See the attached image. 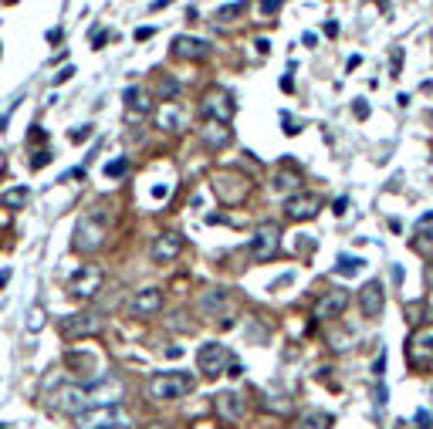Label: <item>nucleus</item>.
Returning <instances> with one entry per match:
<instances>
[{
  "instance_id": "6",
  "label": "nucleus",
  "mask_w": 433,
  "mask_h": 429,
  "mask_svg": "<svg viewBox=\"0 0 433 429\" xmlns=\"http://www.w3.org/2000/svg\"><path fill=\"white\" fill-rule=\"evenodd\" d=\"M102 280H105V271H102L98 264H85V267H78V271L72 274L68 291H72L75 298H95L98 287H102Z\"/></svg>"
},
{
  "instance_id": "1",
  "label": "nucleus",
  "mask_w": 433,
  "mask_h": 429,
  "mask_svg": "<svg viewBox=\"0 0 433 429\" xmlns=\"http://www.w3.org/2000/svg\"><path fill=\"white\" fill-rule=\"evenodd\" d=\"M197 389V379L190 372H159L149 379V395L156 402H176Z\"/></svg>"
},
{
  "instance_id": "32",
  "label": "nucleus",
  "mask_w": 433,
  "mask_h": 429,
  "mask_svg": "<svg viewBox=\"0 0 433 429\" xmlns=\"http://www.w3.org/2000/svg\"><path fill=\"white\" fill-rule=\"evenodd\" d=\"M257 3H261V14H264V17H268V14H275L277 7H281V0H257Z\"/></svg>"
},
{
  "instance_id": "29",
  "label": "nucleus",
  "mask_w": 433,
  "mask_h": 429,
  "mask_svg": "<svg viewBox=\"0 0 433 429\" xmlns=\"http://www.w3.org/2000/svg\"><path fill=\"white\" fill-rule=\"evenodd\" d=\"M125 169H129V159H112L109 166H105V176H125Z\"/></svg>"
},
{
  "instance_id": "13",
  "label": "nucleus",
  "mask_w": 433,
  "mask_h": 429,
  "mask_svg": "<svg viewBox=\"0 0 433 429\" xmlns=\"http://www.w3.org/2000/svg\"><path fill=\"white\" fill-rule=\"evenodd\" d=\"M359 308H362V314H366L369 321H376V318L383 314V308H386V291H383L379 280H369V284L359 291Z\"/></svg>"
},
{
  "instance_id": "36",
  "label": "nucleus",
  "mask_w": 433,
  "mask_h": 429,
  "mask_svg": "<svg viewBox=\"0 0 433 429\" xmlns=\"http://www.w3.org/2000/svg\"><path fill=\"white\" fill-rule=\"evenodd\" d=\"M146 38H153V28H139L136 31V41H146Z\"/></svg>"
},
{
  "instance_id": "2",
  "label": "nucleus",
  "mask_w": 433,
  "mask_h": 429,
  "mask_svg": "<svg viewBox=\"0 0 433 429\" xmlns=\"http://www.w3.org/2000/svg\"><path fill=\"white\" fill-rule=\"evenodd\" d=\"M105 234H109L105 213H102V210L85 213L78 223H75V240H72V247H75L78 254H92V250H98V247L105 243Z\"/></svg>"
},
{
  "instance_id": "17",
  "label": "nucleus",
  "mask_w": 433,
  "mask_h": 429,
  "mask_svg": "<svg viewBox=\"0 0 433 429\" xmlns=\"http://www.w3.org/2000/svg\"><path fill=\"white\" fill-rule=\"evenodd\" d=\"M173 54H176V58H190V61H200V58H207V54H210V41H203V38H187V34H180V38H173Z\"/></svg>"
},
{
  "instance_id": "27",
  "label": "nucleus",
  "mask_w": 433,
  "mask_h": 429,
  "mask_svg": "<svg viewBox=\"0 0 433 429\" xmlns=\"http://www.w3.org/2000/svg\"><path fill=\"white\" fill-rule=\"evenodd\" d=\"M176 95H180V81H176V78H162V81H159V98H162V102H173Z\"/></svg>"
},
{
  "instance_id": "20",
  "label": "nucleus",
  "mask_w": 433,
  "mask_h": 429,
  "mask_svg": "<svg viewBox=\"0 0 433 429\" xmlns=\"http://www.w3.org/2000/svg\"><path fill=\"white\" fill-rule=\"evenodd\" d=\"M328 426H332V416L325 409H305L295 419V429H328Z\"/></svg>"
},
{
  "instance_id": "34",
  "label": "nucleus",
  "mask_w": 433,
  "mask_h": 429,
  "mask_svg": "<svg viewBox=\"0 0 433 429\" xmlns=\"http://www.w3.org/2000/svg\"><path fill=\"white\" fill-rule=\"evenodd\" d=\"M355 118H369V105H366V98H355Z\"/></svg>"
},
{
  "instance_id": "46",
  "label": "nucleus",
  "mask_w": 433,
  "mask_h": 429,
  "mask_svg": "<svg viewBox=\"0 0 433 429\" xmlns=\"http://www.w3.org/2000/svg\"><path fill=\"white\" fill-rule=\"evenodd\" d=\"M427 118H430V125H433V112H430V116H427Z\"/></svg>"
},
{
  "instance_id": "10",
  "label": "nucleus",
  "mask_w": 433,
  "mask_h": 429,
  "mask_svg": "<svg viewBox=\"0 0 433 429\" xmlns=\"http://www.w3.org/2000/svg\"><path fill=\"white\" fill-rule=\"evenodd\" d=\"M213 193L220 196L224 203H240L247 196V179L237 173H217L213 176Z\"/></svg>"
},
{
  "instance_id": "23",
  "label": "nucleus",
  "mask_w": 433,
  "mask_h": 429,
  "mask_svg": "<svg viewBox=\"0 0 433 429\" xmlns=\"http://www.w3.org/2000/svg\"><path fill=\"white\" fill-rule=\"evenodd\" d=\"M224 305H227V294H224L220 287H213V291H207V294H203V301H200V308H203V311H207V314L220 311Z\"/></svg>"
},
{
  "instance_id": "35",
  "label": "nucleus",
  "mask_w": 433,
  "mask_h": 429,
  "mask_svg": "<svg viewBox=\"0 0 433 429\" xmlns=\"http://www.w3.org/2000/svg\"><path fill=\"white\" fill-rule=\"evenodd\" d=\"M88 135H92V125H81V129L75 132V135H72V139H75V142H85Z\"/></svg>"
},
{
  "instance_id": "3",
  "label": "nucleus",
  "mask_w": 433,
  "mask_h": 429,
  "mask_svg": "<svg viewBox=\"0 0 433 429\" xmlns=\"http://www.w3.org/2000/svg\"><path fill=\"white\" fill-rule=\"evenodd\" d=\"M78 429H125V412L122 406H95L75 416Z\"/></svg>"
},
{
  "instance_id": "38",
  "label": "nucleus",
  "mask_w": 433,
  "mask_h": 429,
  "mask_svg": "<svg viewBox=\"0 0 433 429\" xmlns=\"http://www.w3.org/2000/svg\"><path fill=\"white\" fill-rule=\"evenodd\" d=\"M399 68H403V54L396 51V54H393V75H399Z\"/></svg>"
},
{
  "instance_id": "26",
  "label": "nucleus",
  "mask_w": 433,
  "mask_h": 429,
  "mask_svg": "<svg viewBox=\"0 0 433 429\" xmlns=\"http://www.w3.org/2000/svg\"><path fill=\"white\" fill-rule=\"evenodd\" d=\"M413 250H416V254H423V257H433V234L427 230V227L413 236Z\"/></svg>"
},
{
  "instance_id": "25",
  "label": "nucleus",
  "mask_w": 433,
  "mask_h": 429,
  "mask_svg": "<svg viewBox=\"0 0 433 429\" xmlns=\"http://www.w3.org/2000/svg\"><path fill=\"white\" fill-rule=\"evenodd\" d=\"M28 190H24V186H17V190H7V193L0 196V203H3V206H10V210H21V206H24V203H28Z\"/></svg>"
},
{
  "instance_id": "11",
  "label": "nucleus",
  "mask_w": 433,
  "mask_h": 429,
  "mask_svg": "<svg viewBox=\"0 0 433 429\" xmlns=\"http://www.w3.org/2000/svg\"><path fill=\"white\" fill-rule=\"evenodd\" d=\"M346 308H349V291H342V287H332V291H325V294L318 298L315 318H318V321H332V318H339Z\"/></svg>"
},
{
  "instance_id": "39",
  "label": "nucleus",
  "mask_w": 433,
  "mask_h": 429,
  "mask_svg": "<svg viewBox=\"0 0 433 429\" xmlns=\"http://www.w3.org/2000/svg\"><path fill=\"white\" fill-rule=\"evenodd\" d=\"M10 274H14V271H10V267H3V271H0V287H7V280H10Z\"/></svg>"
},
{
  "instance_id": "16",
  "label": "nucleus",
  "mask_w": 433,
  "mask_h": 429,
  "mask_svg": "<svg viewBox=\"0 0 433 429\" xmlns=\"http://www.w3.org/2000/svg\"><path fill=\"white\" fill-rule=\"evenodd\" d=\"M213 409H217V416H220L224 423H240V419H244V399H240L237 392L213 395Z\"/></svg>"
},
{
  "instance_id": "12",
  "label": "nucleus",
  "mask_w": 433,
  "mask_h": 429,
  "mask_svg": "<svg viewBox=\"0 0 433 429\" xmlns=\"http://www.w3.org/2000/svg\"><path fill=\"white\" fill-rule=\"evenodd\" d=\"M162 311V291L159 287H142L136 291V298L129 301V314L132 318H153Z\"/></svg>"
},
{
  "instance_id": "14",
  "label": "nucleus",
  "mask_w": 433,
  "mask_h": 429,
  "mask_svg": "<svg viewBox=\"0 0 433 429\" xmlns=\"http://www.w3.org/2000/svg\"><path fill=\"white\" fill-rule=\"evenodd\" d=\"M58 409L68 412V416H78L85 409H92V399H88V386H65L58 392Z\"/></svg>"
},
{
  "instance_id": "42",
  "label": "nucleus",
  "mask_w": 433,
  "mask_h": 429,
  "mask_svg": "<svg viewBox=\"0 0 433 429\" xmlns=\"http://www.w3.org/2000/svg\"><path fill=\"white\" fill-rule=\"evenodd\" d=\"M173 0H153V10H159V7H169Z\"/></svg>"
},
{
  "instance_id": "43",
  "label": "nucleus",
  "mask_w": 433,
  "mask_h": 429,
  "mask_svg": "<svg viewBox=\"0 0 433 429\" xmlns=\"http://www.w3.org/2000/svg\"><path fill=\"white\" fill-rule=\"evenodd\" d=\"M146 429H169L166 423H153V426H146Z\"/></svg>"
},
{
  "instance_id": "4",
  "label": "nucleus",
  "mask_w": 433,
  "mask_h": 429,
  "mask_svg": "<svg viewBox=\"0 0 433 429\" xmlns=\"http://www.w3.org/2000/svg\"><path fill=\"white\" fill-rule=\"evenodd\" d=\"M200 112H203L207 122H220V125H227V122L234 118L237 105H234V98H231L224 88H213V91H207V95H203Z\"/></svg>"
},
{
  "instance_id": "18",
  "label": "nucleus",
  "mask_w": 433,
  "mask_h": 429,
  "mask_svg": "<svg viewBox=\"0 0 433 429\" xmlns=\"http://www.w3.org/2000/svg\"><path fill=\"white\" fill-rule=\"evenodd\" d=\"M200 139H203L210 149H224V146H231V129L220 125V122H207V125L200 129Z\"/></svg>"
},
{
  "instance_id": "24",
  "label": "nucleus",
  "mask_w": 433,
  "mask_h": 429,
  "mask_svg": "<svg viewBox=\"0 0 433 429\" xmlns=\"http://www.w3.org/2000/svg\"><path fill=\"white\" fill-rule=\"evenodd\" d=\"M410 345H413V358H416V362H420L423 355H433V331H423V335H416V338H413Z\"/></svg>"
},
{
  "instance_id": "41",
  "label": "nucleus",
  "mask_w": 433,
  "mask_h": 429,
  "mask_svg": "<svg viewBox=\"0 0 433 429\" xmlns=\"http://www.w3.org/2000/svg\"><path fill=\"white\" fill-rule=\"evenodd\" d=\"M227 375H231V379H240V375H244V368H240V365H231V372H227Z\"/></svg>"
},
{
  "instance_id": "33",
  "label": "nucleus",
  "mask_w": 433,
  "mask_h": 429,
  "mask_svg": "<svg viewBox=\"0 0 433 429\" xmlns=\"http://www.w3.org/2000/svg\"><path fill=\"white\" fill-rule=\"evenodd\" d=\"M72 75H75V68H72V65H68V68H61V72L54 75V85H65V81L72 78Z\"/></svg>"
},
{
  "instance_id": "44",
  "label": "nucleus",
  "mask_w": 433,
  "mask_h": 429,
  "mask_svg": "<svg viewBox=\"0 0 433 429\" xmlns=\"http://www.w3.org/2000/svg\"><path fill=\"white\" fill-rule=\"evenodd\" d=\"M427 280H430V284H433V264H430V267H427Z\"/></svg>"
},
{
  "instance_id": "45",
  "label": "nucleus",
  "mask_w": 433,
  "mask_h": 429,
  "mask_svg": "<svg viewBox=\"0 0 433 429\" xmlns=\"http://www.w3.org/2000/svg\"><path fill=\"white\" fill-rule=\"evenodd\" d=\"M376 3H379V7H383V10H386V7H390V0H376Z\"/></svg>"
},
{
  "instance_id": "9",
  "label": "nucleus",
  "mask_w": 433,
  "mask_h": 429,
  "mask_svg": "<svg viewBox=\"0 0 433 429\" xmlns=\"http://www.w3.org/2000/svg\"><path fill=\"white\" fill-rule=\"evenodd\" d=\"M61 331H65V338H88V335H98L102 331V321H98V314L92 311H81V314H68L65 318V324H61Z\"/></svg>"
},
{
  "instance_id": "37",
  "label": "nucleus",
  "mask_w": 433,
  "mask_h": 429,
  "mask_svg": "<svg viewBox=\"0 0 433 429\" xmlns=\"http://www.w3.org/2000/svg\"><path fill=\"white\" fill-rule=\"evenodd\" d=\"M325 34H328V38H335V34H339V24H335V21H328V24H325Z\"/></svg>"
},
{
  "instance_id": "28",
  "label": "nucleus",
  "mask_w": 433,
  "mask_h": 429,
  "mask_svg": "<svg viewBox=\"0 0 433 429\" xmlns=\"http://www.w3.org/2000/svg\"><path fill=\"white\" fill-rule=\"evenodd\" d=\"M359 267H362V257H349V254L339 257V274H355Z\"/></svg>"
},
{
  "instance_id": "31",
  "label": "nucleus",
  "mask_w": 433,
  "mask_h": 429,
  "mask_svg": "<svg viewBox=\"0 0 433 429\" xmlns=\"http://www.w3.org/2000/svg\"><path fill=\"white\" fill-rule=\"evenodd\" d=\"M51 162V153H34V159H31V169H44Z\"/></svg>"
},
{
  "instance_id": "40",
  "label": "nucleus",
  "mask_w": 433,
  "mask_h": 429,
  "mask_svg": "<svg viewBox=\"0 0 433 429\" xmlns=\"http://www.w3.org/2000/svg\"><path fill=\"white\" fill-rule=\"evenodd\" d=\"M284 132H288V135H295V132H298V129H295V122H291L288 116H284Z\"/></svg>"
},
{
  "instance_id": "5",
  "label": "nucleus",
  "mask_w": 433,
  "mask_h": 429,
  "mask_svg": "<svg viewBox=\"0 0 433 429\" xmlns=\"http://www.w3.org/2000/svg\"><path fill=\"white\" fill-rule=\"evenodd\" d=\"M281 247V227L277 223H261L251 236V257L254 261H271Z\"/></svg>"
},
{
  "instance_id": "7",
  "label": "nucleus",
  "mask_w": 433,
  "mask_h": 429,
  "mask_svg": "<svg viewBox=\"0 0 433 429\" xmlns=\"http://www.w3.org/2000/svg\"><path fill=\"white\" fill-rule=\"evenodd\" d=\"M197 365L203 375H220V372L231 365V351H227V345H220V342H207V345H200V351H197Z\"/></svg>"
},
{
  "instance_id": "21",
  "label": "nucleus",
  "mask_w": 433,
  "mask_h": 429,
  "mask_svg": "<svg viewBox=\"0 0 433 429\" xmlns=\"http://www.w3.org/2000/svg\"><path fill=\"white\" fill-rule=\"evenodd\" d=\"M159 129H166V132L183 129V109L176 102H162V109H159Z\"/></svg>"
},
{
  "instance_id": "22",
  "label": "nucleus",
  "mask_w": 433,
  "mask_h": 429,
  "mask_svg": "<svg viewBox=\"0 0 433 429\" xmlns=\"http://www.w3.org/2000/svg\"><path fill=\"white\" fill-rule=\"evenodd\" d=\"M244 7H247V0H237V3H227V7H217V10H213V21H217V24H234L237 17L244 14Z\"/></svg>"
},
{
  "instance_id": "15",
  "label": "nucleus",
  "mask_w": 433,
  "mask_h": 429,
  "mask_svg": "<svg viewBox=\"0 0 433 429\" xmlns=\"http://www.w3.org/2000/svg\"><path fill=\"white\" fill-rule=\"evenodd\" d=\"M180 250H183V236L180 234H159L156 240H153V247H149V257H153L156 264H166V261H176Z\"/></svg>"
},
{
  "instance_id": "30",
  "label": "nucleus",
  "mask_w": 433,
  "mask_h": 429,
  "mask_svg": "<svg viewBox=\"0 0 433 429\" xmlns=\"http://www.w3.org/2000/svg\"><path fill=\"white\" fill-rule=\"evenodd\" d=\"M41 324H44V311H41V308H31V314H28V331H38Z\"/></svg>"
},
{
  "instance_id": "19",
  "label": "nucleus",
  "mask_w": 433,
  "mask_h": 429,
  "mask_svg": "<svg viewBox=\"0 0 433 429\" xmlns=\"http://www.w3.org/2000/svg\"><path fill=\"white\" fill-rule=\"evenodd\" d=\"M271 190L275 193H298L302 190V176L295 173V169H277L275 176H271Z\"/></svg>"
},
{
  "instance_id": "8",
  "label": "nucleus",
  "mask_w": 433,
  "mask_h": 429,
  "mask_svg": "<svg viewBox=\"0 0 433 429\" xmlns=\"http://www.w3.org/2000/svg\"><path fill=\"white\" fill-rule=\"evenodd\" d=\"M318 210H321V196L305 193V190H298L295 196H288V203H284V213H288L291 220H315Z\"/></svg>"
}]
</instances>
